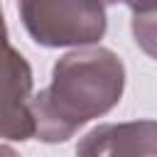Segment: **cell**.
<instances>
[{
	"instance_id": "obj_1",
	"label": "cell",
	"mask_w": 157,
	"mask_h": 157,
	"mask_svg": "<svg viewBox=\"0 0 157 157\" xmlns=\"http://www.w3.org/2000/svg\"><path fill=\"white\" fill-rule=\"evenodd\" d=\"M123 61L103 47L76 49L54 64L52 83L32 101L34 135L44 142L69 140L83 123L108 113L123 96Z\"/></svg>"
},
{
	"instance_id": "obj_2",
	"label": "cell",
	"mask_w": 157,
	"mask_h": 157,
	"mask_svg": "<svg viewBox=\"0 0 157 157\" xmlns=\"http://www.w3.org/2000/svg\"><path fill=\"white\" fill-rule=\"evenodd\" d=\"M20 15L44 47L91 44L105 32L103 0H20Z\"/></svg>"
},
{
	"instance_id": "obj_3",
	"label": "cell",
	"mask_w": 157,
	"mask_h": 157,
	"mask_svg": "<svg viewBox=\"0 0 157 157\" xmlns=\"http://www.w3.org/2000/svg\"><path fill=\"white\" fill-rule=\"evenodd\" d=\"M32 101V69L20 52L0 32V137L29 140L34 135Z\"/></svg>"
},
{
	"instance_id": "obj_4",
	"label": "cell",
	"mask_w": 157,
	"mask_h": 157,
	"mask_svg": "<svg viewBox=\"0 0 157 157\" xmlns=\"http://www.w3.org/2000/svg\"><path fill=\"white\" fill-rule=\"evenodd\" d=\"M76 157H157V120L98 125L78 142Z\"/></svg>"
},
{
	"instance_id": "obj_5",
	"label": "cell",
	"mask_w": 157,
	"mask_h": 157,
	"mask_svg": "<svg viewBox=\"0 0 157 157\" xmlns=\"http://www.w3.org/2000/svg\"><path fill=\"white\" fill-rule=\"evenodd\" d=\"M132 34L145 54L157 59V10L132 15Z\"/></svg>"
},
{
	"instance_id": "obj_6",
	"label": "cell",
	"mask_w": 157,
	"mask_h": 157,
	"mask_svg": "<svg viewBox=\"0 0 157 157\" xmlns=\"http://www.w3.org/2000/svg\"><path fill=\"white\" fill-rule=\"evenodd\" d=\"M123 2L132 7V15H142V12L157 10V0H123Z\"/></svg>"
},
{
	"instance_id": "obj_7",
	"label": "cell",
	"mask_w": 157,
	"mask_h": 157,
	"mask_svg": "<svg viewBox=\"0 0 157 157\" xmlns=\"http://www.w3.org/2000/svg\"><path fill=\"white\" fill-rule=\"evenodd\" d=\"M0 157H20L12 147H7V145H0Z\"/></svg>"
},
{
	"instance_id": "obj_8",
	"label": "cell",
	"mask_w": 157,
	"mask_h": 157,
	"mask_svg": "<svg viewBox=\"0 0 157 157\" xmlns=\"http://www.w3.org/2000/svg\"><path fill=\"white\" fill-rule=\"evenodd\" d=\"M0 32H7L5 29V22H2V10H0Z\"/></svg>"
},
{
	"instance_id": "obj_9",
	"label": "cell",
	"mask_w": 157,
	"mask_h": 157,
	"mask_svg": "<svg viewBox=\"0 0 157 157\" xmlns=\"http://www.w3.org/2000/svg\"><path fill=\"white\" fill-rule=\"evenodd\" d=\"M103 2H123V0H103Z\"/></svg>"
}]
</instances>
